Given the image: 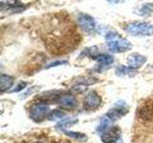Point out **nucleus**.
I'll use <instances>...</instances> for the list:
<instances>
[{"label":"nucleus","mask_w":153,"mask_h":143,"mask_svg":"<svg viewBox=\"0 0 153 143\" xmlns=\"http://www.w3.org/2000/svg\"><path fill=\"white\" fill-rule=\"evenodd\" d=\"M105 41L108 49L113 52H124L129 51L132 48L131 43L127 39L120 36L117 32H109L105 35Z\"/></svg>","instance_id":"nucleus-1"},{"label":"nucleus","mask_w":153,"mask_h":143,"mask_svg":"<svg viewBox=\"0 0 153 143\" xmlns=\"http://www.w3.org/2000/svg\"><path fill=\"white\" fill-rule=\"evenodd\" d=\"M124 30L132 36H150L153 35V25L148 22H131Z\"/></svg>","instance_id":"nucleus-2"},{"label":"nucleus","mask_w":153,"mask_h":143,"mask_svg":"<svg viewBox=\"0 0 153 143\" xmlns=\"http://www.w3.org/2000/svg\"><path fill=\"white\" fill-rule=\"evenodd\" d=\"M51 112L52 111H50V108L46 103H36L30 109V117L36 122H41L49 116Z\"/></svg>","instance_id":"nucleus-3"},{"label":"nucleus","mask_w":153,"mask_h":143,"mask_svg":"<svg viewBox=\"0 0 153 143\" xmlns=\"http://www.w3.org/2000/svg\"><path fill=\"white\" fill-rule=\"evenodd\" d=\"M78 24L79 26L86 32H92L96 29L95 19L85 13H80L78 16Z\"/></svg>","instance_id":"nucleus-4"},{"label":"nucleus","mask_w":153,"mask_h":143,"mask_svg":"<svg viewBox=\"0 0 153 143\" xmlns=\"http://www.w3.org/2000/svg\"><path fill=\"white\" fill-rule=\"evenodd\" d=\"M127 114V109L126 108V103L124 101H118L115 104V107L110 109L106 116L111 119V120H117L123 117V116H126Z\"/></svg>","instance_id":"nucleus-5"},{"label":"nucleus","mask_w":153,"mask_h":143,"mask_svg":"<svg viewBox=\"0 0 153 143\" xmlns=\"http://www.w3.org/2000/svg\"><path fill=\"white\" fill-rule=\"evenodd\" d=\"M56 102L59 104L61 108L66 109V110L74 109L76 106V104H78V101H76V97L73 94H69L57 95Z\"/></svg>","instance_id":"nucleus-6"},{"label":"nucleus","mask_w":153,"mask_h":143,"mask_svg":"<svg viewBox=\"0 0 153 143\" xmlns=\"http://www.w3.org/2000/svg\"><path fill=\"white\" fill-rule=\"evenodd\" d=\"M100 103L102 97L96 92H90L84 98L83 106L86 110H95L100 106Z\"/></svg>","instance_id":"nucleus-7"},{"label":"nucleus","mask_w":153,"mask_h":143,"mask_svg":"<svg viewBox=\"0 0 153 143\" xmlns=\"http://www.w3.org/2000/svg\"><path fill=\"white\" fill-rule=\"evenodd\" d=\"M120 136H121V129L119 127H113L104 132L100 138L103 143H114L119 140Z\"/></svg>","instance_id":"nucleus-8"},{"label":"nucleus","mask_w":153,"mask_h":143,"mask_svg":"<svg viewBox=\"0 0 153 143\" xmlns=\"http://www.w3.org/2000/svg\"><path fill=\"white\" fill-rule=\"evenodd\" d=\"M127 65L129 68L132 69H137L142 67L143 64L146 62V57L145 55H142L140 54H137V52H134V54H131L127 57L126 59Z\"/></svg>","instance_id":"nucleus-9"},{"label":"nucleus","mask_w":153,"mask_h":143,"mask_svg":"<svg viewBox=\"0 0 153 143\" xmlns=\"http://www.w3.org/2000/svg\"><path fill=\"white\" fill-rule=\"evenodd\" d=\"M13 84V78L8 74H1L0 76V91L4 93L8 91Z\"/></svg>","instance_id":"nucleus-10"},{"label":"nucleus","mask_w":153,"mask_h":143,"mask_svg":"<svg viewBox=\"0 0 153 143\" xmlns=\"http://www.w3.org/2000/svg\"><path fill=\"white\" fill-rule=\"evenodd\" d=\"M93 59L97 61L100 66H108V65H111L114 62V58L111 55H104V54L97 55L93 57Z\"/></svg>","instance_id":"nucleus-11"},{"label":"nucleus","mask_w":153,"mask_h":143,"mask_svg":"<svg viewBox=\"0 0 153 143\" xmlns=\"http://www.w3.org/2000/svg\"><path fill=\"white\" fill-rule=\"evenodd\" d=\"M137 74V72L135 69H132V68H129V67L126 66H119L117 70H116V74L118 76H133Z\"/></svg>","instance_id":"nucleus-12"},{"label":"nucleus","mask_w":153,"mask_h":143,"mask_svg":"<svg viewBox=\"0 0 153 143\" xmlns=\"http://www.w3.org/2000/svg\"><path fill=\"white\" fill-rule=\"evenodd\" d=\"M78 123V119H72V118H67V119H62L61 121H59V123L56 125V128L59 131H65V129L67 127H70L74 124Z\"/></svg>","instance_id":"nucleus-13"},{"label":"nucleus","mask_w":153,"mask_h":143,"mask_svg":"<svg viewBox=\"0 0 153 143\" xmlns=\"http://www.w3.org/2000/svg\"><path fill=\"white\" fill-rule=\"evenodd\" d=\"M66 136H68L72 138H74L76 140H79V141H84V140H87V136L86 135L82 133H79V132H72V131H64L63 132Z\"/></svg>","instance_id":"nucleus-14"},{"label":"nucleus","mask_w":153,"mask_h":143,"mask_svg":"<svg viewBox=\"0 0 153 143\" xmlns=\"http://www.w3.org/2000/svg\"><path fill=\"white\" fill-rule=\"evenodd\" d=\"M110 124H111V119H109L108 117L103 118L102 120L100 121V123L99 124V126L97 128V131L99 133H103L104 132H106L108 130Z\"/></svg>","instance_id":"nucleus-15"},{"label":"nucleus","mask_w":153,"mask_h":143,"mask_svg":"<svg viewBox=\"0 0 153 143\" xmlns=\"http://www.w3.org/2000/svg\"><path fill=\"white\" fill-rule=\"evenodd\" d=\"M151 13H153V4L146 3V4H143L140 8L138 14L139 15H146V14H149Z\"/></svg>","instance_id":"nucleus-16"},{"label":"nucleus","mask_w":153,"mask_h":143,"mask_svg":"<svg viewBox=\"0 0 153 143\" xmlns=\"http://www.w3.org/2000/svg\"><path fill=\"white\" fill-rule=\"evenodd\" d=\"M97 52H98V48L94 46V47H90V48H87V49H85L80 54L79 57H82V55L85 56H89L91 58H93L94 56L97 55Z\"/></svg>","instance_id":"nucleus-17"},{"label":"nucleus","mask_w":153,"mask_h":143,"mask_svg":"<svg viewBox=\"0 0 153 143\" xmlns=\"http://www.w3.org/2000/svg\"><path fill=\"white\" fill-rule=\"evenodd\" d=\"M65 116V114L63 112L59 111V110H54V111H52L49 114V116L48 118L50 119V120H56V119H61Z\"/></svg>","instance_id":"nucleus-18"},{"label":"nucleus","mask_w":153,"mask_h":143,"mask_svg":"<svg viewBox=\"0 0 153 143\" xmlns=\"http://www.w3.org/2000/svg\"><path fill=\"white\" fill-rule=\"evenodd\" d=\"M63 64H68V61L66 60H59V61H55V62H52L49 65L46 67V69H50L53 68V67H57L59 65H63Z\"/></svg>","instance_id":"nucleus-19"},{"label":"nucleus","mask_w":153,"mask_h":143,"mask_svg":"<svg viewBox=\"0 0 153 143\" xmlns=\"http://www.w3.org/2000/svg\"><path fill=\"white\" fill-rule=\"evenodd\" d=\"M26 86H27V83L26 82H19L16 86V88L13 89L11 91V93H17V92H20V91H22L24 88H26Z\"/></svg>","instance_id":"nucleus-20"},{"label":"nucleus","mask_w":153,"mask_h":143,"mask_svg":"<svg viewBox=\"0 0 153 143\" xmlns=\"http://www.w3.org/2000/svg\"><path fill=\"white\" fill-rule=\"evenodd\" d=\"M36 90H37V87H32V89H30V90L28 91V92H26L25 94H24L23 97H28L29 94H32L33 93H35Z\"/></svg>","instance_id":"nucleus-21"}]
</instances>
